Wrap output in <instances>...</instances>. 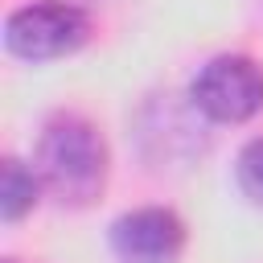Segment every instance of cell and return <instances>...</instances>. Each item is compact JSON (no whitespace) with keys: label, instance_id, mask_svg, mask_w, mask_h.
Listing matches in <instances>:
<instances>
[{"label":"cell","instance_id":"obj_5","mask_svg":"<svg viewBox=\"0 0 263 263\" xmlns=\"http://www.w3.org/2000/svg\"><path fill=\"white\" fill-rule=\"evenodd\" d=\"M37 189H41L37 168H25V160L8 156L4 168H0V214H4V222H21L37 205Z\"/></svg>","mask_w":263,"mask_h":263},{"label":"cell","instance_id":"obj_3","mask_svg":"<svg viewBox=\"0 0 263 263\" xmlns=\"http://www.w3.org/2000/svg\"><path fill=\"white\" fill-rule=\"evenodd\" d=\"M86 33H90L86 12L66 4V0H37V4H25V8L8 12V21H4L8 53L25 58V62L66 58L86 41Z\"/></svg>","mask_w":263,"mask_h":263},{"label":"cell","instance_id":"obj_4","mask_svg":"<svg viewBox=\"0 0 263 263\" xmlns=\"http://www.w3.org/2000/svg\"><path fill=\"white\" fill-rule=\"evenodd\" d=\"M111 251L119 263H177L185 251V222L164 205L127 210L111 222Z\"/></svg>","mask_w":263,"mask_h":263},{"label":"cell","instance_id":"obj_1","mask_svg":"<svg viewBox=\"0 0 263 263\" xmlns=\"http://www.w3.org/2000/svg\"><path fill=\"white\" fill-rule=\"evenodd\" d=\"M37 177L62 205H90L107 189L111 152L82 115H53L37 140Z\"/></svg>","mask_w":263,"mask_h":263},{"label":"cell","instance_id":"obj_6","mask_svg":"<svg viewBox=\"0 0 263 263\" xmlns=\"http://www.w3.org/2000/svg\"><path fill=\"white\" fill-rule=\"evenodd\" d=\"M234 177H238V189H242L251 201L263 205V136L251 140V144L238 152V160H234Z\"/></svg>","mask_w":263,"mask_h":263},{"label":"cell","instance_id":"obj_2","mask_svg":"<svg viewBox=\"0 0 263 263\" xmlns=\"http://www.w3.org/2000/svg\"><path fill=\"white\" fill-rule=\"evenodd\" d=\"M189 99L214 123H247L263 111V66L247 53H218L197 70Z\"/></svg>","mask_w":263,"mask_h":263}]
</instances>
